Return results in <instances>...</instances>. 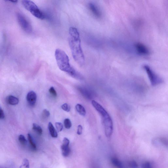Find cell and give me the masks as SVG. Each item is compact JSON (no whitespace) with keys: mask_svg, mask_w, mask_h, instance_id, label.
<instances>
[{"mask_svg":"<svg viewBox=\"0 0 168 168\" xmlns=\"http://www.w3.org/2000/svg\"><path fill=\"white\" fill-rule=\"evenodd\" d=\"M50 112L47 110V109H45L43 110V117L47 118L50 116Z\"/></svg>","mask_w":168,"mask_h":168,"instance_id":"cell-24","label":"cell"},{"mask_svg":"<svg viewBox=\"0 0 168 168\" xmlns=\"http://www.w3.org/2000/svg\"><path fill=\"white\" fill-rule=\"evenodd\" d=\"M128 164L129 166L131 167L136 168L138 167L137 163L134 160L129 162Z\"/></svg>","mask_w":168,"mask_h":168,"instance_id":"cell-26","label":"cell"},{"mask_svg":"<svg viewBox=\"0 0 168 168\" xmlns=\"http://www.w3.org/2000/svg\"><path fill=\"white\" fill-rule=\"evenodd\" d=\"M22 4L26 10L38 19L43 20L46 18V16L38 7L31 0H22Z\"/></svg>","mask_w":168,"mask_h":168,"instance_id":"cell-4","label":"cell"},{"mask_svg":"<svg viewBox=\"0 0 168 168\" xmlns=\"http://www.w3.org/2000/svg\"><path fill=\"white\" fill-rule=\"evenodd\" d=\"M135 47L136 50L139 54L147 55L149 53V50L142 43H136Z\"/></svg>","mask_w":168,"mask_h":168,"instance_id":"cell-8","label":"cell"},{"mask_svg":"<svg viewBox=\"0 0 168 168\" xmlns=\"http://www.w3.org/2000/svg\"><path fill=\"white\" fill-rule=\"evenodd\" d=\"M37 96L35 92L33 91L29 92L26 96L27 101L28 104L31 106H35L36 103Z\"/></svg>","mask_w":168,"mask_h":168,"instance_id":"cell-9","label":"cell"},{"mask_svg":"<svg viewBox=\"0 0 168 168\" xmlns=\"http://www.w3.org/2000/svg\"><path fill=\"white\" fill-rule=\"evenodd\" d=\"M33 129L34 131H36L38 135H41L43 134V130L40 125L34 123L33 125Z\"/></svg>","mask_w":168,"mask_h":168,"instance_id":"cell-16","label":"cell"},{"mask_svg":"<svg viewBox=\"0 0 168 168\" xmlns=\"http://www.w3.org/2000/svg\"><path fill=\"white\" fill-rule=\"evenodd\" d=\"M22 166H23L26 168H29V160L27 159H24L23 160V165H22Z\"/></svg>","mask_w":168,"mask_h":168,"instance_id":"cell-27","label":"cell"},{"mask_svg":"<svg viewBox=\"0 0 168 168\" xmlns=\"http://www.w3.org/2000/svg\"><path fill=\"white\" fill-rule=\"evenodd\" d=\"M6 1H9L13 3H17L18 0H5Z\"/></svg>","mask_w":168,"mask_h":168,"instance_id":"cell-30","label":"cell"},{"mask_svg":"<svg viewBox=\"0 0 168 168\" xmlns=\"http://www.w3.org/2000/svg\"><path fill=\"white\" fill-rule=\"evenodd\" d=\"M75 109L80 115L82 116H85L86 115V111L83 106L81 104H77L75 106Z\"/></svg>","mask_w":168,"mask_h":168,"instance_id":"cell-14","label":"cell"},{"mask_svg":"<svg viewBox=\"0 0 168 168\" xmlns=\"http://www.w3.org/2000/svg\"><path fill=\"white\" fill-rule=\"evenodd\" d=\"M70 141L67 138H64L61 147L62 155L64 157H67L69 155L71 150L69 147Z\"/></svg>","mask_w":168,"mask_h":168,"instance_id":"cell-7","label":"cell"},{"mask_svg":"<svg viewBox=\"0 0 168 168\" xmlns=\"http://www.w3.org/2000/svg\"><path fill=\"white\" fill-rule=\"evenodd\" d=\"M86 89L82 88L80 89V91L84 96L88 99H91L92 98L91 94Z\"/></svg>","mask_w":168,"mask_h":168,"instance_id":"cell-17","label":"cell"},{"mask_svg":"<svg viewBox=\"0 0 168 168\" xmlns=\"http://www.w3.org/2000/svg\"><path fill=\"white\" fill-rule=\"evenodd\" d=\"M142 167L145 168L152 167V165L151 163L149 162H146L143 163L142 165Z\"/></svg>","mask_w":168,"mask_h":168,"instance_id":"cell-25","label":"cell"},{"mask_svg":"<svg viewBox=\"0 0 168 168\" xmlns=\"http://www.w3.org/2000/svg\"><path fill=\"white\" fill-rule=\"evenodd\" d=\"M153 144L157 145L164 146L167 147L168 141L166 138H158L153 141Z\"/></svg>","mask_w":168,"mask_h":168,"instance_id":"cell-10","label":"cell"},{"mask_svg":"<svg viewBox=\"0 0 168 168\" xmlns=\"http://www.w3.org/2000/svg\"><path fill=\"white\" fill-rule=\"evenodd\" d=\"M6 101L8 104L11 105H16L19 103V99L16 97L12 95L7 96L6 98Z\"/></svg>","mask_w":168,"mask_h":168,"instance_id":"cell-11","label":"cell"},{"mask_svg":"<svg viewBox=\"0 0 168 168\" xmlns=\"http://www.w3.org/2000/svg\"><path fill=\"white\" fill-rule=\"evenodd\" d=\"M111 162L114 166L119 168L123 167V165L120 160L116 157H113L111 159Z\"/></svg>","mask_w":168,"mask_h":168,"instance_id":"cell-15","label":"cell"},{"mask_svg":"<svg viewBox=\"0 0 168 168\" xmlns=\"http://www.w3.org/2000/svg\"><path fill=\"white\" fill-rule=\"evenodd\" d=\"M49 91L50 94L53 97H57V93L55 91L54 87H51Z\"/></svg>","mask_w":168,"mask_h":168,"instance_id":"cell-21","label":"cell"},{"mask_svg":"<svg viewBox=\"0 0 168 168\" xmlns=\"http://www.w3.org/2000/svg\"><path fill=\"white\" fill-rule=\"evenodd\" d=\"M143 68L147 73L151 84L152 86H157L163 82V80L155 73L149 66L145 65L143 66Z\"/></svg>","mask_w":168,"mask_h":168,"instance_id":"cell-5","label":"cell"},{"mask_svg":"<svg viewBox=\"0 0 168 168\" xmlns=\"http://www.w3.org/2000/svg\"><path fill=\"white\" fill-rule=\"evenodd\" d=\"M62 108L63 110L67 112H69L71 109L70 106L67 104H64L62 105Z\"/></svg>","mask_w":168,"mask_h":168,"instance_id":"cell-22","label":"cell"},{"mask_svg":"<svg viewBox=\"0 0 168 168\" xmlns=\"http://www.w3.org/2000/svg\"><path fill=\"white\" fill-rule=\"evenodd\" d=\"M48 126L49 130L51 136L54 138L57 137L58 136L57 132L52 123L51 122L49 123Z\"/></svg>","mask_w":168,"mask_h":168,"instance_id":"cell-13","label":"cell"},{"mask_svg":"<svg viewBox=\"0 0 168 168\" xmlns=\"http://www.w3.org/2000/svg\"><path fill=\"white\" fill-rule=\"evenodd\" d=\"M64 124L65 127L67 129H69L72 126V123L70 119H65L64 120Z\"/></svg>","mask_w":168,"mask_h":168,"instance_id":"cell-20","label":"cell"},{"mask_svg":"<svg viewBox=\"0 0 168 168\" xmlns=\"http://www.w3.org/2000/svg\"><path fill=\"white\" fill-rule=\"evenodd\" d=\"M89 6L90 10L95 16L98 18H99L101 16L100 13L97 7L94 4L91 3L89 4Z\"/></svg>","mask_w":168,"mask_h":168,"instance_id":"cell-12","label":"cell"},{"mask_svg":"<svg viewBox=\"0 0 168 168\" xmlns=\"http://www.w3.org/2000/svg\"><path fill=\"white\" fill-rule=\"evenodd\" d=\"M69 40L73 58L77 64L82 66L84 64L85 57L81 47L80 34L76 28H69Z\"/></svg>","mask_w":168,"mask_h":168,"instance_id":"cell-1","label":"cell"},{"mask_svg":"<svg viewBox=\"0 0 168 168\" xmlns=\"http://www.w3.org/2000/svg\"><path fill=\"white\" fill-rule=\"evenodd\" d=\"M17 16L19 25L23 30L27 33L32 32V26L25 17L21 13H18Z\"/></svg>","mask_w":168,"mask_h":168,"instance_id":"cell-6","label":"cell"},{"mask_svg":"<svg viewBox=\"0 0 168 168\" xmlns=\"http://www.w3.org/2000/svg\"><path fill=\"white\" fill-rule=\"evenodd\" d=\"M5 118V114L2 109L1 105L0 104V120H2Z\"/></svg>","mask_w":168,"mask_h":168,"instance_id":"cell-28","label":"cell"},{"mask_svg":"<svg viewBox=\"0 0 168 168\" xmlns=\"http://www.w3.org/2000/svg\"><path fill=\"white\" fill-rule=\"evenodd\" d=\"M92 105L101 117L104 132L107 137H110L113 132V123L112 119L105 109L96 101L92 103Z\"/></svg>","mask_w":168,"mask_h":168,"instance_id":"cell-3","label":"cell"},{"mask_svg":"<svg viewBox=\"0 0 168 168\" xmlns=\"http://www.w3.org/2000/svg\"><path fill=\"white\" fill-rule=\"evenodd\" d=\"M82 128L81 125H79L78 126L77 133L78 135L82 134Z\"/></svg>","mask_w":168,"mask_h":168,"instance_id":"cell-29","label":"cell"},{"mask_svg":"<svg viewBox=\"0 0 168 168\" xmlns=\"http://www.w3.org/2000/svg\"><path fill=\"white\" fill-rule=\"evenodd\" d=\"M55 57L58 66L61 70L75 79L80 81L84 80L82 75L70 65L69 56L64 51L59 49L56 50Z\"/></svg>","mask_w":168,"mask_h":168,"instance_id":"cell-2","label":"cell"},{"mask_svg":"<svg viewBox=\"0 0 168 168\" xmlns=\"http://www.w3.org/2000/svg\"><path fill=\"white\" fill-rule=\"evenodd\" d=\"M28 139L29 143H30L32 148L34 150H36V146L35 143L34 142L32 137L30 134H28Z\"/></svg>","mask_w":168,"mask_h":168,"instance_id":"cell-18","label":"cell"},{"mask_svg":"<svg viewBox=\"0 0 168 168\" xmlns=\"http://www.w3.org/2000/svg\"><path fill=\"white\" fill-rule=\"evenodd\" d=\"M18 139L19 142L22 145H25L27 143V141L26 139L25 138L23 135H21L19 136Z\"/></svg>","mask_w":168,"mask_h":168,"instance_id":"cell-19","label":"cell"},{"mask_svg":"<svg viewBox=\"0 0 168 168\" xmlns=\"http://www.w3.org/2000/svg\"><path fill=\"white\" fill-rule=\"evenodd\" d=\"M55 125L58 132H60V131H62L63 128V126L61 123L60 122L56 123Z\"/></svg>","mask_w":168,"mask_h":168,"instance_id":"cell-23","label":"cell"}]
</instances>
